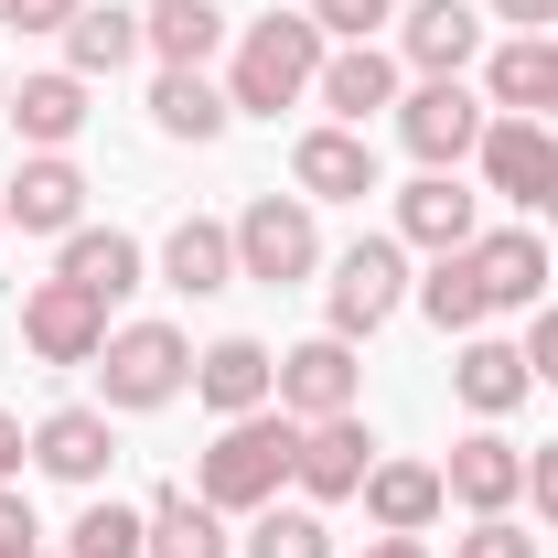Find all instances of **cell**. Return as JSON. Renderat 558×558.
<instances>
[{"instance_id": "6da1fadb", "label": "cell", "mask_w": 558, "mask_h": 558, "mask_svg": "<svg viewBox=\"0 0 558 558\" xmlns=\"http://www.w3.org/2000/svg\"><path fill=\"white\" fill-rule=\"evenodd\" d=\"M301 473V418L290 409H247L215 429V451L194 462V494H205L215 515H258V505H279V484Z\"/></svg>"}, {"instance_id": "7a4b0ae2", "label": "cell", "mask_w": 558, "mask_h": 558, "mask_svg": "<svg viewBox=\"0 0 558 558\" xmlns=\"http://www.w3.org/2000/svg\"><path fill=\"white\" fill-rule=\"evenodd\" d=\"M323 22L312 11H269V22H247L236 33V65H226V97H236V119H279V108H301L312 86H323Z\"/></svg>"}, {"instance_id": "3957f363", "label": "cell", "mask_w": 558, "mask_h": 558, "mask_svg": "<svg viewBox=\"0 0 558 558\" xmlns=\"http://www.w3.org/2000/svg\"><path fill=\"white\" fill-rule=\"evenodd\" d=\"M97 387H108V409H119V418L172 409V398L194 387V344H183V323H119V333L97 344Z\"/></svg>"}, {"instance_id": "277c9868", "label": "cell", "mask_w": 558, "mask_h": 558, "mask_svg": "<svg viewBox=\"0 0 558 558\" xmlns=\"http://www.w3.org/2000/svg\"><path fill=\"white\" fill-rule=\"evenodd\" d=\"M312 269H323V215H312V194H258V205L236 215V279L301 290Z\"/></svg>"}, {"instance_id": "5b68a950", "label": "cell", "mask_w": 558, "mask_h": 558, "mask_svg": "<svg viewBox=\"0 0 558 558\" xmlns=\"http://www.w3.org/2000/svg\"><path fill=\"white\" fill-rule=\"evenodd\" d=\"M484 130H494V108L462 75H418L409 97H398V140H409L418 172H462V161L484 150Z\"/></svg>"}, {"instance_id": "8992f818", "label": "cell", "mask_w": 558, "mask_h": 558, "mask_svg": "<svg viewBox=\"0 0 558 558\" xmlns=\"http://www.w3.org/2000/svg\"><path fill=\"white\" fill-rule=\"evenodd\" d=\"M418 279H409V236H354L344 258H333V279H323V333H344V344H365L398 301H409Z\"/></svg>"}, {"instance_id": "52a82bcc", "label": "cell", "mask_w": 558, "mask_h": 558, "mask_svg": "<svg viewBox=\"0 0 558 558\" xmlns=\"http://www.w3.org/2000/svg\"><path fill=\"white\" fill-rule=\"evenodd\" d=\"M473 161H484V194H494V205H515L526 226H548V215H558V119H494Z\"/></svg>"}, {"instance_id": "ba28073f", "label": "cell", "mask_w": 558, "mask_h": 558, "mask_svg": "<svg viewBox=\"0 0 558 558\" xmlns=\"http://www.w3.org/2000/svg\"><path fill=\"white\" fill-rule=\"evenodd\" d=\"M108 333L119 323H108L97 290H75V279H33L22 290V344H33V365H97Z\"/></svg>"}, {"instance_id": "9c48e42d", "label": "cell", "mask_w": 558, "mask_h": 558, "mask_svg": "<svg viewBox=\"0 0 558 558\" xmlns=\"http://www.w3.org/2000/svg\"><path fill=\"white\" fill-rule=\"evenodd\" d=\"M398 97H409V65H398L387 44H333V54H323V86H312V108L344 119V130H365L376 108L398 119Z\"/></svg>"}, {"instance_id": "30bf717a", "label": "cell", "mask_w": 558, "mask_h": 558, "mask_svg": "<svg viewBox=\"0 0 558 558\" xmlns=\"http://www.w3.org/2000/svg\"><path fill=\"white\" fill-rule=\"evenodd\" d=\"M354 387H365L354 344H344V333H312V344L279 354V398H269V409H290L301 429H312V418H344V409H354Z\"/></svg>"}, {"instance_id": "8fae6325", "label": "cell", "mask_w": 558, "mask_h": 558, "mask_svg": "<svg viewBox=\"0 0 558 558\" xmlns=\"http://www.w3.org/2000/svg\"><path fill=\"white\" fill-rule=\"evenodd\" d=\"M462 258H473V279H484V312H537V290L558 279V247L537 236V226H484Z\"/></svg>"}, {"instance_id": "7c38bea8", "label": "cell", "mask_w": 558, "mask_h": 558, "mask_svg": "<svg viewBox=\"0 0 558 558\" xmlns=\"http://www.w3.org/2000/svg\"><path fill=\"white\" fill-rule=\"evenodd\" d=\"M290 183H301L312 205H365V194H376V140L344 130V119L301 130V140H290Z\"/></svg>"}, {"instance_id": "4fadbf2b", "label": "cell", "mask_w": 558, "mask_h": 558, "mask_svg": "<svg viewBox=\"0 0 558 558\" xmlns=\"http://www.w3.org/2000/svg\"><path fill=\"white\" fill-rule=\"evenodd\" d=\"M398 65L409 75H473L484 65V11L473 0H409L398 11Z\"/></svg>"}, {"instance_id": "5bb4252c", "label": "cell", "mask_w": 558, "mask_h": 558, "mask_svg": "<svg viewBox=\"0 0 558 558\" xmlns=\"http://www.w3.org/2000/svg\"><path fill=\"white\" fill-rule=\"evenodd\" d=\"M440 484H451V505H462V515H515V505H526V451H515V440L484 418L473 440H451Z\"/></svg>"}, {"instance_id": "9a60e30c", "label": "cell", "mask_w": 558, "mask_h": 558, "mask_svg": "<svg viewBox=\"0 0 558 558\" xmlns=\"http://www.w3.org/2000/svg\"><path fill=\"white\" fill-rule=\"evenodd\" d=\"M365 473H376V429H365L354 409L301 429V473H290V484L312 494V505H354V494H365Z\"/></svg>"}, {"instance_id": "2e32d148", "label": "cell", "mask_w": 558, "mask_h": 558, "mask_svg": "<svg viewBox=\"0 0 558 558\" xmlns=\"http://www.w3.org/2000/svg\"><path fill=\"white\" fill-rule=\"evenodd\" d=\"M451 398H462L473 418H515L526 398H537L526 344H505V333H462V354H451Z\"/></svg>"}, {"instance_id": "e0dca14e", "label": "cell", "mask_w": 558, "mask_h": 558, "mask_svg": "<svg viewBox=\"0 0 558 558\" xmlns=\"http://www.w3.org/2000/svg\"><path fill=\"white\" fill-rule=\"evenodd\" d=\"M194 398H205L215 418H247L279 398V354L258 344V333H215L205 354H194Z\"/></svg>"}, {"instance_id": "ac0fdd59", "label": "cell", "mask_w": 558, "mask_h": 558, "mask_svg": "<svg viewBox=\"0 0 558 558\" xmlns=\"http://www.w3.org/2000/svg\"><path fill=\"white\" fill-rule=\"evenodd\" d=\"M484 108L494 119H558V33H515L484 54Z\"/></svg>"}, {"instance_id": "d6986e66", "label": "cell", "mask_w": 558, "mask_h": 558, "mask_svg": "<svg viewBox=\"0 0 558 558\" xmlns=\"http://www.w3.org/2000/svg\"><path fill=\"white\" fill-rule=\"evenodd\" d=\"M398 236L429 247V258H451V247H473V236H484V194H473L462 172H418L409 194H398Z\"/></svg>"}, {"instance_id": "ffe728a7", "label": "cell", "mask_w": 558, "mask_h": 558, "mask_svg": "<svg viewBox=\"0 0 558 558\" xmlns=\"http://www.w3.org/2000/svg\"><path fill=\"white\" fill-rule=\"evenodd\" d=\"M354 505H365L376 537H429V526L451 515V484H440V462H376Z\"/></svg>"}, {"instance_id": "44dd1931", "label": "cell", "mask_w": 558, "mask_h": 558, "mask_svg": "<svg viewBox=\"0 0 558 558\" xmlns=\"http://www.w3.org/2000/svg\"><path fill=\"white\" fill-rule=\"evenodd\" d=\"M0 194H11V226H22V236H75V226H86V172H75L65 150H33Z\"/></svg>"}, {"instance_id": "7402d4cb", "label": "cell", "mask_w": 558, "mask_h": 558, "mask_svg": "<svg viewBox=\"0 0 558 558\" xmlns=\"http://www.w3.org/2000/svg\"><path fill=\"white\" fill-rule=\"evenodd\" d=\"M33 462H44L54 484L97 494V484H108V462H119V440H108V409H44V418H33Z\"/></svg>"}, {"instance_id": "603a6c76", "label": "cell", "mask_w": 558, "mask_h": 558, "mask_svg": "<svg viewBox=\"0 0 558 558\" xmlns=\"http://www.w3.org/2000/svg\"><path fill=\"white\" fill-rule=\"evenodd\" d=\"M150 130H161V140H194V150H205V140L236 130V97H226L205 65H161V75H150Z\"/></svg>"}, {"instance_id": "cb8c5ba5", "label": "cell", "mask_w": 558, "mask_h": 558, "mask_svg": "<svg viewBox=\"0 0 558 558\" xmlns=\"http://www.w3.org/2000/svg\"><path fill=\"white\" fill-rule=\"evenodd\" d=\"M161 290H183V301H215V290H236V226H215V215H183V226L161 236Z\"/></svg>"}, {"instance_id": "d4e9b609", "label": "cell", "mask_w": 558, "mask_h": 558, "mask_svg": "<svg viewBox=\"0 0 558 558\" xmlns=\"http://www.w3.org/2000/svg\"><path fill=\"white\" fill-rule=\"evenodd\" d=\"M140 269H150V258H140V236H119V226H75V236H65V258H54V279L97 290L108 312H119V301L140 290Z\"/></svg>"}, {"instance_id": "484cf974", "label": "cell", "mask_w": 558, "mask_h": 558, "mask_svg": "<svg viewBox=\"0 0 558 558\" xmlns=\"http://www.w3.org/2000/svg\"><path fill=\"white\" fill-rule=\"evenodd\" d=\"M11 130L33 140V150H65V140L86 130V75H75V65L22 75V86H11Z\"/></svg>"}, {"instance_id": "4316f807", "label": "cell", "mask_w": 558, "mask_h": 558, "mask_svg": "<svg viewBox=\"0 0 558 558\" xmlns=\"http://www.w3.org/2000/svg\"><path fill=\"white\" fill-rule=\"evenodd\" d=\"M130 54H150V33H140V11H119V0H86L65 22V65L97 86V75H119Z\"/></svg>"}, {"instance_id": "83f0119b", "label": "cell", "mask_w": 558, "mask_h": 558, "mask_svg": "<svg viewBox=\"0 0 558 558\" xmlns=\"http://www.w3.org/2000/svg\"><path fill=\"white\" fill-rule=\"evenodd\" d=\"M236 537H226V515H215L194 484H172V494H150V558H226Z\"/></svg>"}, {"instance_id": "f1b7e54d", "label": "cell", "mask_w": 558, "mask_h": 558, "mask_svg": "<svg viewBox=\"0 0 558 558\" xmlns=\"http://www.w3.org/2000/svg\"><path fill=\"white\" fill-rule=\"evenodd\" d=\"M65 558H150V505L86 494V515L65 526Z\"/></svg>"}, {"instance_id": "f546056e", "label": "cell", "mask_w": 558, "mask_h": 558, "mask_svg": "<svg viewBox=\"0 0 558 558\" xmlns=\"http://www.w3.org/2000/svg\"><path fill=\"white\" fill-rule=\"evenodd\" d=\"M140 33H150L161 65H205L215 44H226V11L215 0H161V11H140Z\"/></svg>"}, {"instance_id": "4dcf8cb0", "label": "cell", "mask_w": 558, "mask_h": 558, "mask_svg": "<svg viewBox=\"0 0 558 558\" xmlns=\"http://www.w3.org/2000/svg\"><path fill=\"white\" fill-rule=\"evenodd\" d=\"M409 301L440 323V333H484V323H494V312H484V279H473V258H462V247H451V258H429V279H418Z\"/></svg>"}, {"instance_id": "1f68e13d", "label": "cell", "mask_w": 558, "mask_h": 558, "mask_svg": "<svg viewBox=\"0 0 558 558\" xmlns=\"http://www.w3.org/2000/svg\"><path fill=\"white\" fill-rule=\"evenodd\" d=\"M247 558H333L323 505H258V515H247Z\"/></svg>"}, {"instance_id": "d6a6232c", "label": "cell", "mask_w": 558, "mask_h": 558, "mask_svg": "<svg viewBox=\"0 0 558 558\" xmlns=\"http://www.w3.org/2000/svg\"><path fill=\"white\" fill-rule=\"evenodd\" d=\"M312 22H323V44H376L398 22V0H312Z\"/></svg>"}, {"instance_id": "836d02e7", "label": "cell", "mask_w": 558, "mask_h": 558, "mask_svg": "<svg viewBox=\"0 0 558 558\" xmlns=\"http://www.w3.org/2000/svg\"><path fill=\"white\" fill-rule=\"evenodd\" d=\"M451 558H537V537H526L515 515H473V526L451 537Z\"/></svg>"}, {"instance_id": "e575fe53", "label": "cell", "mask_w": 558, "mask_h": 558, "mask_svg": "<svg viewBox=\"0 0 558 558\" xmlns=\"http://www.w3.org/2000/svg\"><path fill=\"white\" fill-rule=\"evenodd\" d=\"M0 558H44V526H33L22 484H0Z\"/></svg>"}, {"instance_id": "d590c367", "label": "cell", "mask_w": 558, "mask_h": 558, "mask_svg": "<svg viewBox=\"0 0 558 558\" xmlns=\"http://www.w3.org/2000/svg\"><path fill=\"white\" fill-rule=\"evenodd\" d=\"M526 365H537V387H558V301L526 312Z\"/></svg>"}, {"instance_id": "8d00e7d4", "label": "cell", "mask_w": 558, "mask_h": 558, "mask_svg": "<svg viewBox=\"0 0 558 558\" xmlns=\"http://www.w3.org/2000/svg\"><path fill=\"white\" fill-rule=\"evenodd\" d=\"M75 11H86V0H0V22H11V33H65Z\"/></svg>"}, {"instance_id": "74e56055", "label": "cell", "mask_w": 558, "mask_h": 558, "mask_svg": "<svg viewBox=\"0 0 558 558\" xmlns=\"http://www.w3.org/2000/svg\"><path fill=\"white\" fill-rule=\"evenodd\" d=\"M526 494H537V526H558V440L526 451Z\"/></svg>"}, {"instance_id": "f35d334b", "label": "cell", "mask_w": 558, "mask_h": 558, "mask_svg": "<svg viewBox=\"0 0 558 558\" xmlns=\"http://www.w3.org/2000/svg\"><path fill=\"white\" fill-rule=\"evenodd\" d=\"M494 22H515V33H558V0H484Z\"/></svg>"}, {"instance_id": "ab89813d", "label": "cell", "mask_w": 558, "mask_h": 558, "mask_svg": "<svg viewBox=\"0 0 558 558\" xmlns=\"http://www.w3.org/2000/svg\"><path fill=\"white\" fill-rule=\"evenodd\" d=\"M22 451H33V429H22V418L0 409V484H11V473H22Z\"/></svg>"}, {"instance_id": "60d3db41", "label": "cell", "mask_w": 558, "mask_h": 558, "mask_svg": "<svg viewBox=\"0 0 558 558\" xmlns=\"http://www.w3.org/2000/svg\"><path fill=\"white\" fill-rule=\"evenodd\" d=\"M365 558H429V537H365Z\"/></svg>"}, {"instance_id": "b9f144b4", "label": "cell", "mask_w": 558, "mask_h": 558, "mask_svg": "<svg viewBox=\"0 0 558 558\" xmlns=\"http://www.w3.org/2000/svg\"><path fill=\"white\" fill-rule=\"evenodd\" d=\"M0 119H11V65H0Z\"/></svg>"}, {"instance_id": "7bdbcfd3", "label": "cell", "mask_w": 558, "mask_h": 558, "mask_svg": "<svg viewBox=\"0 0 558 558\" xmlns=\"http://www.w3.org/2000/svg\"><path fill=\"white\" fill-rule=\"evenodd\" d=\"M0 236H11V194H0Z\"/></svg>"}, {"instance_id": "ee69618b", "label": "cell", "mask_w": 558, "mask_h": 558, "mask_svg": "<svg viewBox=\"0 0 558 558\" xmlns=\"http://www.w3.org/2000/svg\"><path fill=\"white\" fill-rule=\"evenodd\" d=\"M54 558H65V548H54Z\"/></svg>"}]
</instances>
